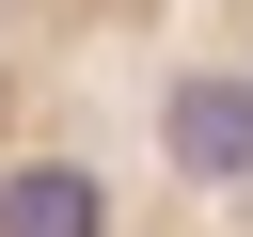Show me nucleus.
Masks as SVG:
<instances>
[{
    "mask_svg": "<svg viewBox=\"0 0 253 237\" xmlns=\"http://www.w3.org/2000/svg\"><path fill=\"white\" fill-rule=\"evenodd\" d=\"M0 237H253V0H0Z\"/></svg>",
    "mask_w": 253,
    "mask_h": 237,
    "instance_id": "1",
    "label": "nucleus"
}]
</instances>
